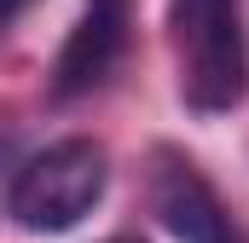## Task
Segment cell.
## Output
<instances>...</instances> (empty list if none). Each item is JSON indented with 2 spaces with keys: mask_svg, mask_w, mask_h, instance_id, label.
I'll use <instances>...</instances> for the list:
<instances>
[{
  "mask_svg": "<svg viewBox=\"0 0 249 243\" xmlns=\"http://www.w3.org/2000/svg\"><path fill=\"white\" fill-rule=\"evenodd\" d=\"M174 64L180 99L197 116H226L249 99V35L244 0H174Z\"/></svg>",
  "mask_w": 249,
  "mask_h": 243,
  "instance_id": "6da1fadb",
  "label": "cell"
},
{
  "mask_svg": "<svg viewBox=\"0 0 249 243\" xmlns=\"http://www.w3.org/2000/svg\"><path fill=\"white\" fill-rule=\"evenodd\" d=\"M110 185V156L93 139H58L35 151L6 191V208L23 232H70L81 226Z\"/></svg>",
  "mask_w": 249,
  "mask_h": 243,
  "instance_id": "7a4b0ae2",
  "label": "cell"
},
{
  "mask_svg": "<svg viewBox=\"0 0 249 243\" xmlns=\"http://www.w3.org/2000/svg\"><path fill=\"white\" fill-rule=\"evenodd\" d=\"M151 208H157V220L180 243H249V232L232 220V208L220 203V191L203 180L197 162H186L180 151H157Z\"/></svg>",
  "mask_w": 249,
  "mask_h": 243,
  "instance_id": "3957f363",
  "label": "cell"
},
{
  "mask_svg": "<svg viewBox=\"0 0 249 243\" xmlns=\"http://www.w3.org/2000/svg\"><path fill=\"white\" fill-rule=\"evenodd\" d=\"M122 52H127V0H87L75 29H70V41H64V52H58V64H53V93L58 99L93 93L116 69Z\"/></svg>",
  "mask_w": 249,
  "mask_h": 243,
  "instance_id": "277c9868",
  "label": "cell"
},
{
  "mask_svg": "<svg viewBox=\"0 0 249 243\" xmlns=\"http://www.w3.org/2000/svg\"><path fill=\"white\" fill-rule=\"evenodd\" d=\"M29 6H35V0H0V29H6V23H18Z\"/></svg>",
  "mask_w": 249,
  "mask_h": 243,
  "instance_id": "5b68a950",
  "label": "cell"
},
{
  "mask_svg": "<svg viewBox=\"0 0 249 243\" xmlns=\"http://www.w3.org/2000/svg\"><path fill=\"white\" fill-rule=\"evenodd\" d=\"M116 243H133V238H116Z\"/></svg>",
  "mask_w": 249,
  "mask_h": 243,
  "instance_id": "8992f818",
  "label": "cell"
}]
</instances>
